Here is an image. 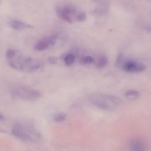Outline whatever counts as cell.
<instances>
[{
    "mask_svg": "<svg viewBox=\"0 0 151 151\" xmlns=\"http://www.w3.org/2000/svg\"><path fill=\"white\" fill-rule=\"evenodd\" d=\"M56 14L60 19L64 20L68 23H72L73 22V19L64 13L59 6L56 9Z\"/></svg>",
    "mask_w": 151,
    "mask_h": 151,
    "instance_id": "obj_10",
    "label": "cell"
},
{
    "mask_svg": "<svg viewBox=\"0 0 151 151\" xmlns=\"http://www.w3.org/2000/svg\"><path fill=\"white\" fill-rule=\"evenodd\" d=\"M9 25L11 28L16 30H23L32 28V26L31 25L18 20L11 21L9 22Z\"/></svg>",
    "mask_w": 151,
    "mask_h": 151,
    "instance_id": "obj_8",
    "label": "cell"
},
{
    "mask_svg": "<svg viewBox=\"0 0 151 151\" xmlns=\"http://www.w3.org/2000/svg\"><path fill=\"white\" fill-rule=\"evenodd\" d=\"M59 7L61 9V10L64 13H65L67 15H68L69 17H70L73 19V17L75 18L76 15L77 13L76 8H75L74 6L72 5H65L64 6H59Z\"/></svg>",
    "mask_w": 151,
    "mask_h": 151,
    "instance_id": "obj_9",
    "label": "cell"
},
{
    "mask_svg": "<svg viewBox=\"0 0 151 151\" xmlns=\"http://www.w3.org/2000/svg\"><path fill=\"white\" fill-rule=\"evenodd\" d=\"M6 57L9 65L12 68L22 72H34L37 70L41 65L38 60L26 57L17 50H8L6 52Z\"/></svg>",
    "mask_w": 151,
    "mask_h": 151,
    "instance_id": "obj_1",
    "label": "cell"
},
{
    "mask_svg": "<svg viewBox=\"0 0 151 151\" xmlns=\"http://www.w3.org/2000/svg\"><path fill=\"white\" fill-rule=\"evenodd\" d=\"M125 97L129 101H134L139 97V92L136 90H129L125 93Z\"/></svg>",
    "mask_w": 151,
    "mask_h": 151,
    "instance_id": "obj_11",
    "label": "cell"
},
{
    "mask_svg": "<svg viewBox=\"0 0 151 151\" xmlns=\"http://www.w3.org/2000/svg\"><path fill=\"white\" fill-rule=\"evenodd\" d=\"M65 119H66V114L65 113H58V114H55V116H54L55 121L58 122H63V121L65 120Z\"/></svg>",
    "mask_w": 151,
    "mask_h": 151,
    "instance_id": "obj_15",
    "label": "cell"
},
{
    "mask_svg": "<svg viewBox=\"0 0 151 151\" xmlns=\"http://www.w3.org/2000/svg\"><path fill=\"white\" fill-rule=\"evenodd\" d=\"M122 68L124 71L128 73H139L144 71L146 65L142 63L129 60L122 63Z\"/></svg>",
    "mask_w": 151,
    "mask_h": 151,
    "instance_id": "obj_5",
    "label": "cell"
},
{
    "mask_svg": "<svg viewBox=\"0 0 151 151\" xmlns=\"http://www.w3.org/2000/svg\"><path fill=\"white\" fill-rule=\"evenodd\" d=\"M12 94L15 97L29 101L37 100L41 96V93L39 91L24 86L14 87L12 90Z\"/></svg>",
    "mask_w": 151,
    "mask_h": 151,
    "instance_id": "obj_4",
    "label": "cell"
},
{
    "mask_svg": "<svg viewBox=\"0 0 151 151\" xmlns=\"http://www.w3.org/2000/svg\"><path fill=\"white\" fill-rule=\"evenodd\" d=\"M75 19L79 22L84 21L86 19V13L83 11H80V12H77V14L76 15Z\"/></svg>",
    "mask_w": 151,
    "mask_h": 151,
    "instance_id": "obj_14",
    "label": "cell"
},
{
    "mask_svg": "<svg viewBox=\"0 0 151 151\" xmlns=\"http://www.w3.org/2000/svg\"><path fill=\"white\" fill-rule=\"evenodd\" d=\"M88 100L96 107L107 111L115 110L121 103V100L117 97L101 93L90 94Z\"/></svg>",
    "mask_w": 151,
    "mask_h": 151,
    "instance_id": "obj_2",
    "label": "cell"
},
{
    "mask_svg": "<svg viewBox=\"0 0 151 151\" xmlns=\"http://www.w3.org/2000/svg\"><path fill=\"white\" fill-rule=\"evenodd\" d=\"M94 61V58L90 56V55H88V56H86L84 57L82 60H81V63L84 64H91L92 63H93Z\"/></svg>",
    "mask_w": 151,
    "mask_h": 151,
    "instance_id": "obj_16",
    "label": "cell"
},
{
    "mask_svg": "<svg viewBox=\"0 0 151 151\" xmlns=\"http://www.w3.org/2000/svg\"><path fill=\"white\" fill-rule=\"evenodd\" d=\"M3 119H4V117H3V116H2L1 114H0V120H2Z\"/></svg>",
    "mask_w": 151,
    "mask_h": 151,
    "instance_id": "obj_18",
    "label": "cell"
},
{
    "mask_svg": "<svg viewBox=\"0 0 151 151\" xmlns=\"http://www.w3.org/2000/svg\"><path fill=\"white\" fill-rule=\"evenodd\" d=\"M12 133L16 137L29 142H37L40 139V134L31 126L22 123H15L12 129Z\"/></svg>",
    "mask_w": 151,
    "mask_h": 151,
    "instance_id": "obj_3",
    "label": "cell"
},
{
    "mask_svg": "<svg viewBox=\"0 0 151 151\" xmlns=\"http://www.w3.org/2000/svg\"><path fill=\"white\" fill-rule=\"evenodd\" d=\"M129 147L131 151H146L147 150L146 145L139 139L132 140L130 142Z\"/></svg>",
    "mask_w": 151,
    "mask_h": 151,
    "instance_id": "obj_7",
    "label": "cell"
},
{
    "mask_svg": "<svg viewBox=\"0 0 151 151\" xmlns=\"http://www.w3.org/2000/svg\"><path fill=\"white\" fill-rule=\"evenodd\" d=\"M108 60L106 56L105 55H100L97 62V68H103L104 67L107 63Z\"/></svg>",
    "mask_w": 151,
    "mask_h": 151,
    "instance_id": "obj_12",
    "label": "cell"
},
{
    "mask_svg": "<svg viewBox=\"0 0 151 151\" xmlns=\"http://www.w3.org/2000/svg\"><path fill=\"white\" fill-rule=\"evenodd\" d=\"M144 27H145V29H147L148 31L151 32V24H144Z\"/></svg>",
    "mask_w": 151,
    "mask_h": 151,
    "instance_id": "obj_17",
    "label": "cell"
},
{
    "mask_svg": "<svg viewBox=\"0 0 151 151\" xmlns=\"http://www.w3.org/2000/svg\"><path fill=\"white\" fill-rule=\"evenodd\" d=\"M76 60V57L73 54H69L67 55L64 59V61L65 64L67 65H72Z\"/></svg>",
    "mask_w": 151,
    "mask_h": 151,
    "instance_id": "obj_13",
    "label": "cell"
},
{
    "mask_svg": "<svg viewBox=\"0 0 151 151\" xmlns=\"http://www.w3.org/2000/svg\"><path fill=\"white\" fill-rule=\"evenodd\" d=\"M56 39L57 37L55 35L42 38L37 42H36L34 45V49L39 51L45 50L50 46H52L55 44Z\"/></svg>",
    "mask_w": 151,
    "mask_h": 151,
    "instance_id": "obj_6",
    "label": "cell"
}]
</instances>
